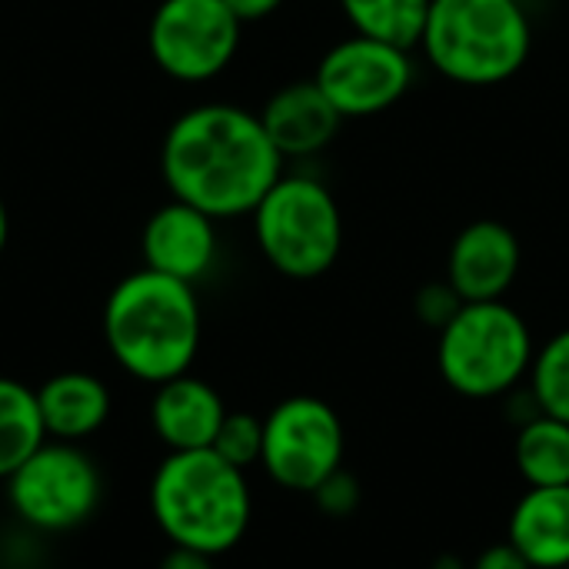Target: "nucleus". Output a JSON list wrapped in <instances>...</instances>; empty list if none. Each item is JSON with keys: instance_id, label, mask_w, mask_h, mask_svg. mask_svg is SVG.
<instances>
[{"instance_id": "1", "label": "nucleus", "mask_w": 569, "mask_h": 569, "mask_svg": "<svg viewBox=\"0 0 569 569\" xmlns=\"http://www.w3.org/2000/svg\"><path fill=\"white\" fill-rule=\"evenodd\" d=\"M283 163L260 113L223 100L180 113L160 147V173L170 197L203 210L217 223L250 217L283 177Z\"/></svg>"}, {"instance_id": "2", "label": "nucleus", "mask_w": 569, "mask_h": 569, "mask_svg": "<svg viewBox=\"0 0 569 569\" xmlns=\"http://www.w3.org/2000/svg\"><path fill=\"white\" fill-rule=\"evenodd\" d=\"M200 300L193 283L137 270L103 303V340L113 363L140 383H167L190 373L200 350Z\"/></svg>"}, {"instance_id": "3", "label": "nucleus", "mask_w": 569, "mask_h": 569, "mask_svg": "<svg viewBox=\"0 0 569 569\" xmlns=\"http://www.w3.org/2000/svg\"><path fill=\"white\" fill-rule=\"evenodd\" d=\"M150 513L173 547L230 553L253 517L247 473L213 450L167 453L150 480Z\"/></svg>"}, {"instance_id": "4", "label": "nucleus", "mask_w": 569, "mask_h": 569, "mask_svg": "<svg viewBox=\"0 0 569 569\" xmlns=\"http://www.w3.org/2000/svg\"><path fill=\"white\" fill-rule=\"evenodd\" d=\"M417 50L450 83L497 87L530 60L533 23L523 0H433Z\"/></svg>"}, {"instance_id": "5", "label": "nucleus", "mask_w": 569, "mask_h": 569, "mask_svg": "<svg viewBox=\"0 0 569 569\" xmlns=\"http://www.w3.org/2000/svg\"><path fill=\"white\" fill-rule=\"evenodd\" d=\"M537 343L530 323L507 300L463 303L437 333V370L467 400L507 397L530 377Z\"/></svg>"}, {"instance_id": "6", "label": "nucleus", "mask_w": 569, "mask_h": 569, "mask_svg": "<svg viewBox=\"0 0 569 569\" xmlns=\"http://www.w3.org/2000/svg\"><path fill=\"white\" fill-rule=\"evenodd\" d=\"M260 257L287 280L330 273L343 250V213L333 190L313 173H287L250 213Z\"/></svg>"}, {"instance_id": "7", "label": "nucleus", "mask_w": 569, "mask_h": 569, "mask_svg": "<svg viewBox=\"0 0 569 569\" xmlns=\"http://www.w3.org/2000/svg\"><path fill=\"white\" fill-rule=\"evenodd\" d=\"M3 483L13 517L40 533L83 527L103 497V477L93 457L60 440H43Z\"/></svg>"}, {"instance_id": "8", "label": "nucleus", "mask_w": 569, "mask_h": 569, "mask_svg": "<svg viewBox=\"0 0 569 569\" xmlns=\"http://www.w3.org/2000/svg\"><path fill=\"white\" fill-rule=\"evenodd\" d=\"M343 423L320 397H287L263 417L260 467L293 493H313L343 467Z\"/></svg>"}, {"instance_id": "9", "label": "nucleus", "mask_w": 569, "mask_h": 569, "mask_svg": "<svg viewBox=\"0 0 569 569\" xmlns=\"http://www.w3.org/2000/svg\"><path fill=\"white\" fill-rule=\"evenodd\" d=\"M243 37V20L223 0H160L147 27L153 63L180 83L220 77Z\"/></svg>"}, {"instance_id": "10", "label": "nucleus", "mask_w": 569, "mask_h": 569, "mask_svg": "<svg viewBox=\"0 0 569 569\" xmlns=\"http://www.w3.org/2000/svg\"><path fill=\"white\" fill-rule=\"evenodd\" d=\"M417 80L413 50L350 33L333 43L313 73V83L333 103L343 120H367L380 117L397 107Z\"/></svg>"}, {"instance_id": "11", "label": "nucleus", "mask_w": 569, "mask_h": 569, "mask_svg": "<svg viewBox=\"0 0 569 569\" xmlns=\"http://www.w3.org/2000/svg\"><path fill=\"white\" fill-rule=\"evenodd\" d=\"M523 267V247L513 227L503 220H473L467 223L447 253V280L463 297V303L503 300L517 283Z\"/></svg>"}, {"instance_id": "12", "label": "nucleus", "mask_w": 569, "mask_h": 569, "mask_svg": "<svg viewBox=\"0 0 569 569\" xmlns=\"http://www.w3.org/2000/svg\"><path fill=\"white\" fill-rule=\"evenodd\" d=\"M140 253L147 270H157L183 283H197L213 270L220 253L217 220L170 197V203L157 207L147 217L140 233Z\"/></svg>"}, {"instance_id": "13", "label": "nucleus", "mask_w": 569, "mask_h": 569, "mask_svg": "<svg viewBox=\"0 0 569 569\" xmlns=\"http://www.w3.org/2000/svg\"><path fill=\"white\" fill-rule=\"evenodd\" d=\"M260 123L283 160H307L323 153L337 140L343 117L333 110V103L310 77L270 93V100L260 110Z\"/></svg>"}, {"instance_id": "14", "label": "nucleus", "mask_w": 569, "mask_h": 569, "mask_svg": "<svg viewBox=\"0 0 569 569\" xmlns=\"http://www.w3.org/2000/svg\"><path fill=\"white\" fill-rule=\"evenodd\" d=\"M223 417V397L193 373H180L160 383L150 400V427L170 453L210 450Z\"/></svg>"}, {"instance_id": "15", "label": "nucleus", "mask_w": 569, "mask_h": 569, "mask_svg": "<svg viewBox=\"0 0 569 569\" xmlns=\"http://www.w3.org/2000/svg\"><path fill=\"white\" fill-rule=\"evenodd\" d=\"M37 407L47 440L80 443L110 420V390L93 373L67 370L37 387Z\"/></svg>"}, {"instance_id": "16", "label": "nucleus", "mask_w": 569, "mask_h": 569, "mask_svg": "<svg viewBox=\"0 0 569 569\" xmlns=\"http://www.w3.org/2000/svg\"><path fill=\"white\" fill-rule=\"evenodd\" d=\"M507 540L533 569H567L569 487H530L510 513Z\"/></svg>"}, {"instance_id": "17", "label": "nucleus", "mask_w": 569, "mask_h": 569, "mask_svg": "<svg viewBox=\"0 0 569 569\" xmlns=\"http://www.w3.org/2000/svg\"><path fill=\"white\" fill-rule=\"evenodd\" d=\"M513 460L527 487H569V423L533 417L517 433Z\"/></svg>"}, {"instance_id": "18", "label": "nucleus", "mask_w": 569, "mask_h": 569, "mask_svg": "<svg viewBox=\"0 0 569 569\" xmlns=\"http://www.w3.org/2000/svg\"><path fill=\"white\" fill-rule=\"evenodd\" d=\"M47 440L37 390L0 377V480H7Z\"/></svg>"}, {"instance_id": "19", "label": "nucleus", "mask_w": 569, "mask_h": 569, "mask_svg": "<svg viewBox=\"0 0 569 569\" xmlns=\"http://www.w3.org/2000/svg\"><path fill=\"white\" fill-rule=\"evenodd\" d=\"M433 0H340L353 33L417 50Z\"/></svg>"}, {"instance_id": "20", "label": "nucleus", "mask_w": 569, "mask_h": 569, "mask_svg": "<svg viewBox=\"0 0 569 569\" xmlns=\"http://www.w3.org/2000/svg\"><path fill=\"white\" fill-rule=\"evenodd\" d=\"M530 393L547 417L569 423V327L553 333L530 363Z\"/></svg>"}, {"instance_id": "21", "label": "nucleus", "mask_w": 569, "mask_h": 569, "mask_svg": "<svg viewBox=\"0 0 569 569\" xmlns=\"http://www.w3.org/2000/svg\"><path fill=\"white\" fill-rule=\"evenodd\" d=\"M210 450L247 473L250 467L260 463V453H263V420L253 413H230L227 410Z\"/></svg>"}, {"instance_id": "22", "label": "nucleus", "mask_w": 569, "mask_h": 569, "mask_svg": "<svg viewBox=\"0 0 569 569\" xmlns=\"http://www.w3.org/2000/svg\"><path fill=\"white\" fill-rule=\"evenodd\" d=\"M460 307H463V297L453 290V283H450L447 277H443V280L423 283V287L417 290V297H413V313H417V320H420L423 327L437 330V333L460 313Z\"/></svg>"}, {"instance_id": "23", "label": "nucleus", "mask_w": 569, "mask_h": 569, "mask_svg": "<svg viewBox=\"0 0 569 569\" xmlns=\"http://www.w3.org/2000/svg\"><path fill=\"white\" fill-rule=\"evenodd\" d=\"M310 497H313V503L320 507V513L343 520V517H350V513L360 507V483H357L353 473H347V470L340 467V470L330 473Z\"/></svg>"}, {"instance_id": "24", "label": "nucleus", "mask_w": 569, "mask_h": 569, "mask_svg": "<svg viewBox=\"0 0 569 569\" xmlns=\"http://www.w3.org/2000/svg\"><path fill=\"white\" fill-rule=\"evenodd\" d=\"M470 569H533V567L527 563V557H523L510 540H503V543L487 547V550L473 560V567Z\"/></svg>"}, {"instance_id": "25", "label": "nucleus", "mask_w": 569, "mask_h": 569, "mask_svg": "<svg viewBox=\"0 0 569 569\" xmlns=\"http://www.w3.org/2000/svg\"><path fill=\"white\" fill-rule=\"evenodd\" d=\"M217 557H207L200 550H187V547H170L160 560L157 569H213Z\"/></svg>"}, {"instance_id": "26", "label": "nucleus", "mask_w": 569, "mask_h": 569, "mask_svg": "<svg viewBox=\"0 0 569 569\" xmlns=\"http://www.w3.org/2000/svg\"><path fill=\"white\" fill-rule=\"evenodd\" d=\"M243 23H250V20H263V17H270V13H277L280 7H283V0H223Z\"/></svg>"}, {"instance_id": "27", "label": "nucleus", "mask_w": 569, "mask_h": 569, "mask_svg": "<svg viewBox=\"0 0 569 569\" xmlns=\"http://www.w3.org/2000/svg\"><path fill=\"white\" fill-rule=\"evenodd\" d=\"M7 240H10V217H7V203L0 197V253L7 250Z\"/></svg>"}, {"instance_id": "28", "label": "nucleus", "mask_w": 569, "mask_h": 569, "mask_svg": "<svg viewBox=\"0 0 569 569\" xmlns=\"http://www.w3.org/2000/svg\"><path fill=\"white\" fill-rule=\"evenodd\" d=\"M430 569H470L460 557H453V553H443V557H437V563Z\"/></svg>"}, {"instance_id": "29", "label": "nucleus", "mask_w": 569, "mask_h": 569, "mask_svg": "<svg viewBox=\"0 0 569 569\" xmlns=\"http://www.w3.org/2000/svg\"><path fill=\"white\" fill-rule=\"evenodd\" d=\"M567 569H569V567H567Z\"/></svg>"}]
</instances>
